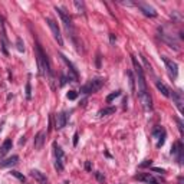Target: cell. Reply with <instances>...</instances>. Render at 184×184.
<instances>
[{
	"label": "cell",
	"mask_w": 184,
	"mask_h": 184,
	"mask_svg": "<svg viewBox=\"0 0 184 184\" xmlns=\"http://www.w3.org/2000/svg\"><path fill=\"white\" fill-rule=\"evenodd\" d=\"M46 23H48V26H49L53 37H55L56 42L59 43V46H63V37H62V33H61V29H59L58 23H56L55 20H52L50 17H46Z\"/></svg>",
	"instance_id": "5"
},
{
	"label": "cell",
	"mask_w": 184,
	"mask_h": 184,
	"mask_svg": "<svg viewBox=\"0 0 184 184\" xmlns=\"http://www.w3.org/2000/svg\"><path fill=\"white\" fill-rule=\"evenodd\" d=\"M66 97H68V99H76V98H78V92H75V91H69Z\"/></svg>",
	"instance_id": "29"
},
{
	"label": "cell",
	"mask_w": 184,
	"mask_h": 184,
	"mask_svg": "<svg viewBox=\"0 0 184 184\" xmlns=\"http://www.w3.org/2000/svg\"><path fill=\"white\" fill-rule=\"evenodd\" d=\"M155 86H157V89H158V91H160L164 97H167V98L170 97L171 91H170V89H168V86H166V85L163 84L161 81H157V82H155Z\"/></svg>",
	"instance_id": "20"
},
{
	"label": "cell",
	"mask_w": 184,
	"mask_h": 184,
	"mask_svg": "<svg viewBox=\"0 0 184 184\" xmlns=\"http://www.w3.org/2000/svg\"><path fill=\"white\" fill-rule=\"evenodd\" d=\"M25 141H26V138H25V137H22V138H20V144H25Z\"/></svg>",
	"instance_id": "38"
},
{
	"label": "cell",
	"mask_w": 184,
	"mask_h": 184,
	"mask_svg": "<svg viewBox=\"0 0 184 184\" xmlns=\"http://www.w3.org/2000/svg\"><path fill=\"white\" fill-rule=\"evenodd\" d=\"M137 6L140 7V10L142 12V15L147 17H155L157 16V12H155V9L154 7H151L150 4H147V3H137Z\"/></svg>",
	"instance_id": "10"
},
{
	"label": "cell",
	"mask_w": 184,
	"mask_h": 184,
	"mask_svg": "<svg viewBox=\"0 0 184 184\" xmlns=\"http://www.w3.org/2000/svg\"><path fill=\"white\" fill-rule=\"evenodd\" d=\"M26 98H27V99L32 98V88H30V82H26Z\"/></svg>",
	"instance_id": "27"
},
{
	"label": "cell",
	"mask_w": 184,
	"mask_h": 184,
	"mask_svg": "<svg viewBox=\"0 0 184 184\" xmlns=\"http://www.w3.org/2000/svg\"><path fill=\"white\" fill-rule=\"evenodd\" d=\"M183 151H184V147H183V142H181V141L174 142V145L171 147V154H176V155H177L178 164H183Z\"/></svg>",
	"instance_id": "9"
},
{
	"label": "cell",
	"mask_w": 184,
	"mask_h": 184,
	"mask_svg": "<svg viewBox=\"0 0 184 184\" xmlns=\"http://www.w3.org/2000/svg\"><path fill=\"white\" fill-rule=\"evenodd\" d=\"M104 79L102 78H95V79H92V81H89L88 84H85L81 86V89H79V92L81 94H84V95H88V94H94V92H97V91H99L101 86L104 85Z\"/></svg>",
	"instance_id": "3"
},
{
	"label": "cell",
	"mask_w": 184,
	"mask_h": 184,
	"mask_svg": "<svg viewBox=\"0 0 184 184\" xmlns=\"http://www.w3.org/2000/svg\"><path fill=\"white\" fill-rule=\"evenodd\" d=\"M55 10L58 12V15L61 16V19H62V22H63V25L66 26V29L69 30V29H72V19L69 17V15H68L65 10H62V9H59V7H55Z\"/></svg>",
	"instance_id": "14"
},
{
	"label": "cell",
	"mask_w": 184,
	"mask_h": 184,
	"mask_svg": "<svg viewBox=\"0 0 184 184\" xmlns=\"http://www.w3.org/2000/svg\"><path fill=\"white\" fill-rule=\"evenodd\" d=\"M66 122H68V117L65 112L56 114V117H55V128H56V130L65 128V127H66Z\"/></svg>",
	"instance_id": "11"
},
{
	"label": "cell",
	"mask_w": 184,
	"mask_h": 184,
	"mask_svg": "<svg viewBox=\"0 0 184 184\" xmlns=\"http://www.w3.org/2000/svg\"><path fill=\"white\" fill-rule=\"evenodd\" d=\"M163 61H164V63H166V66H167V70H168V73H170V76H171L173 79H176V78L178 76V65H177L174 61L166 58V56H163Z\"/></svg>",
	"instance_id": "8"
},
{
	"label": "cell",
	"mask_w": 184,
	"mask_h": 184,
	"mask_svg": "<svg viewBox=\"0 0 184 184\" xmlns=\"http://www.w3.org/2000/svg\"><path fill=\"white\" fill-rule=\"evenodd\" d=\"M66 82H68V78L65 76V75H62V76H61V86H63Z\"/></svg>",
	"instance_id": "32"
},
{
	"label": "cell",
	"mask_w": 184,
	"mask_h": 184,
	"mask_svg": "<svg viewBox=\"0 0 184 184\" xmlns=\"http://www.w3.org/2000/svg\"><path fill=\"white\" fill-rule=\"evenodd\" d=\"M78 140H79V134H78V133H75V134H73V147H76V145H78Z\"/></svg>",
	"instance_id": "31"
},
{
	"label": "cell",
	"mask_w": 184,
	"mask_h": 184,
	"mask_svg": "<svg viewBox=\"0 0 184 184\" xmlns=\"http://www.w3.org/2000/svg\"><path fill=\"white\" fill-rule=\"evenodd\" d=\"M59 56H61V59L63 61V63H65V65H66V66L69 68V75L66 76V78H68V81H72V82H76L79 76H78V70H76V68H75V65H73V63H72V62H70V61L68 59V58L65 56V55H63V53H59Z\"/></svg>",
	"instance_id": "6"
},
{
	"label": "cell",
	"mask_w": 184,
	"mask_h": 184,
	"mask_svg": "<svg viewBox=\"0 0 184 184\" xmlns=\"http://www.w3.org/2000/svg\"><path fill=\"white\" fill-rule=\"evenodd\" d=\"M17 160H19V157H17V155H12V157H9V158H6V160H1V161H0V167L4 168V167L15 166V164L17 163Z\"/></svg>",
	"instance_id": "18"
},
{
	"label": "cell",
	"mask_w": 184,
	"mask_h": 184,
	"mask_svg": "<svg viewBox=\"0 0 184 184\" xmlns=\"http://www.w3.org/2000/svg\"><path fill=\"white\" fill-rule=\"evenodd\" d=\"M115 112V108L114 106H108V108H102L98 111V117H106V115H111V114H114Z\"/></svg>",
	"instance_id": "21"
},
{
	"label": "cell",
	"mask_w": 184,
	"mask_h": 184,
	"mask_svg": "<svg viewBox=\"0 0 184 184\" xmlns=\"http://www.w3.org/2000/svg\"><path fill=\"white\" fill-rule=\"evenodd\" d=\"M148 184H158V183H157L155 180H152V181H151V183H148Z\"/></svg>",
	"instance_id": "39"
},
{
	"label": "cell",
	"mask_w": 184,
	"mask_h": 184,
	"mask_svg": "<svg viewBox=\"0 0 184 184\" xmlns=\"http://www.w3.org/2000/svg\"><path fill=\"white\" fill-rule=\"evenodd\" d=\"M10 174H12V176H13V177H16L17 180H20V181H22V183H23V181H25V180H26V178H25V176H23V174H20V173H19V171H15V170H13V171H10Z\"/></svg>",
	"instance_id": "25"
},
{
	"label": "cell",
	"mask_w": 184,
	"mask_h": 184,
	"mask_svg": "<svg viewBox=\"0 0 184 184\" xmlns=\"http://www.w3.org/2000/svg\"><path fill=\"white\" fill-rule=\"evenodd\" d=\"M12 147H13V142H12V140L10 138H7V140H4V142L0 145V158H3L9 151L12 150Z\"/></svg>",
	"instance_id": "17"
},
{
	"label": "cell",
	"mask_w": 184,
	"mask_h": 184,
	"mask_svg": "<svg viewBox=\"0 0 184 184\" xmlns=\"http://www.w3.org/2000/svg\"><path fill=\"white\" fill-rule=\"evenodd\" d=\"M95 177H97V178H98L99 181H104V180H105V177H104V176H102L101 173H95Z\"/></svg>",
	"instance_id": "33"
},
{
	"label": "cell",
	"mask_w": 184,
	"mask_h": 184,
	"mask_svg": "<svg viewBox=\"0 0 184 184\" xmlns=\"http://www.w3.org/2000/svg\"><path fill=\"white\" fill-rule=\"evenodd\" d=\"M53 152H55V158H56L55 160V168L58 171H62L65 167V152L56 142H53Z\"/></svg>",
	"instance_id": "4"
},
{
	"label": "cell",
	"mask_w": 184,
	"mask_h": 184,
	"mask_svg": "<svg viewBox=\"0 0 184 184\" xmlns=\"http://www.w3.org/2000/svg\"><path fill=\"white\" fill-rule=\"evenodd\" d=\"M170 97L173 98V102L176 104V106L178 108V111L180 112H183V94H181V91H176V92H173V94H170Z\"/></svg>",
	"instance_id": "12"
},
{
	"label": "cell",
	"mask_w": 184,
	"mask_h": 184,
	"mask_svg": "<svg viewBox=\"0 0 184 184\" xmlns=\"http://www.w3.org/2000/svg\"><path fill=\"white\" fill-rule=\"evenodd\" d=\"M135 180H138V181H144V183L148 184L154 180V177L151 176L150 173H142V174H137V176H135Z\"/></svg>",
	"instance_id": "19"
},
{
	"label": "cell",
	"mask_w": 184,
	"mask_h": 184,
	"mask_svg": "<svg viewBox=\"0 0 184 184\" xmlns=\"http://www.w3.org/2000/svg\"><path fill=\"white\" fill-rule=\"evenodd\" d=\"M85 168H86L88 171H91V163H89V161H86V164H85Z\"/></svg>",
	"instance_id": "36"
},
{
	"label": "cell",
	"mask_w": 184,
	"mask_h": 184,
	"mask_svg": "<svg viewBox=\"0 0 184 184\" xmlns=\"http://www.w3.org/2000/svg\"><path fill=\"white\" fill-rule=\"evenodd\" d=\"M131 61H133V66H134L135 70V76H137V82H138V95H145L148 94V89H147V82H145V75H144V69L142 66L138 63L137 58L135 56H131Z\"/></svg>",
	"instance_id": "2"
},
{
	"label": "cell",
	"mask_w": 184,
	"mask_h": 184,
	"mask_svg": "<svg viewBox=\"0 0 184 184\" xmlns=\"http://www.w3.org/2000/svg\"><path fill=\"white\" fill-rule=\"evenodd\" d=\"M16 46H17V50H19V52H25V43H23V40H22L20 37L16 39Z\"/></svg>",
	"instance_id": "26"
},
{
	"label": "cell",
	"mask_w": 184,
	"mask_h": 184,
	"mask_svg": "<svg viewBox=\"0 0 184 184\" xmlns=\"http://www.w3.org/2000/svg\"><path fill=\"white\" fill-rule=\"evenodd\" d=\"M97 66H98V68L101 66V55H99V53L97 55Z\"/></svg>",
	"instance_id": "35"
},
{
	"label": "cell",
	"mask_w": 184,
	"mask_h": 184,
	"mask_svg": "<svg viewBox=\"0 0 184 184\" xmlns=\"http://www.w3.org/2000/svg\"><path fill=\"white\" fill-rule=\"evenodd\" d=\"M176 121H177V125H178V131H180V134L181 137L184 135V128H183V121L180 119V118H176Z\"/></svg>",
	"instance_id": "28"
},
{
	"label": "cell",
	"mask_w": 184,
	"mask_h": 184,
	"mask_svg": "<svg viewBox=\"0 0 184 184\" xmlns=\"http://www.w3.org/2000/svg\"><path fill=\"white\" fill-rule=\"evenodd\" d=\"M36 56H37V68H39V73L40 76H45V78H49V84L52 88H55L53 85V73H52V69H50V63L48 56L43 53V50L40 48V45L36 46Z\"/></svg>",
	"instance_id": "1"
},
{
	"label": "cell",
	"mask_w": 184,
	"mask_h": 184,
	"mask_svg": "<svg viewBox=\"0 0 184 184\" xmlns=\"http://www.w3.org/2000/svg\"><path fill=\"white\" fill-rule=\"evenodd\" d=\"M119 95H121V91H119V89H118V91H114L112 94H109V95L106 97V102H112V101L115 99V98H118Z\"/></svg>",
	"instance_id": "23"
},
{
	"label": "cell",
	"mask_w": 184,
	"mask_h": 184,
	"mask_svg": "<svg viewBox=\"0 0 184 184\" xmlns=\"http://www.w3.org/2000/svg\"><path fill=\"white\" fill-rule=\"evenodd\" d=\"M160 39L164 42V43H167L170 48H174L176 50H178V40L176 39V36L171 33H166L163 29H160Z\"/></svg>",
	"instance_id": "7"
},
{
	"label": "cell",
	"mask_w": 184,
	"mask_h": 184,
	"mask_svg": "<svg viewBox=\"0 0 184 184\" xmlns=\"http://www.w3.org/2000/svg\"><path fill=\"white\" fill-rule=\"evenodd\" d=\"M45 141H46V133L45 131H39L36 134V137H35V150H37V151L42 150Z\"/></svg>",
	"instance_id": "15"
},
{
	"label": "cell",
	"mask_w": 184,
	"mask_h": 184,
	"mask_svg": "<svg viewBox=\"0 0 184 184\" xmlns=\"http://www.w3.org/2000/svg\"><path fill=\"white\" fill-rule=\"evenodd\" d=\"M152 135L158 138V142H157V148H161V147L164 145V142H166V131H164V130H163L161 127H158V128H155V130H154Z\"/></svg>",
	"instance_id": "13"
},
{
	"label": "cell",
	"mask_w": 184,
	"mask_h": 184,
	"mask_svg": "<svg viewBox=\"0 0 184 184\" xmlns=\"http://www.w3.org/2000/svg\"><path fill=\"white\" fill-rule=\"evenodd\" d=\"M30 176H32L39 184H48L46 176H45L42 171H39V170H32V171H30Z\"/></svg>",
	"instance_id": "16"
},
{
	"label": "cell",
	"mask_w": 184,
	"mask_h": 184,
	"mask_svg": "<svg viewBox=\"0 0 184 184\" xmlns=\"http://www.w3.org/2000/svg\"><path fill=\"white\" fill-rule=\"evenodd\" d=\"M127 75H128V78H130V86H131V91L134 92V91H135V79H134V75H133V72H131V70H128V72H127Z\"/></svg>",
	"instance_id": "24"
},
{
	"label": "cell",
	"mask_w": 184,
	"mask_h": 184,
	"mask_svg": "<svg viewBox=\"0 0 184 184\" xmlns=\"http://www.w3.org/2000/svg\"><path fill=\"white\" fill-rule=\"evenodd\" d=\"M115 40H117V36H115L114 33H111V35H109V42H111V43H114Z\"/></svg>",
	"instance_id": "34"
},
{
	"label": "cell",
	"mask_w": 184,
	"mask_h": 184,
	"mask_svg": "<svg viewBox=\"0 0 184 184\" xmlns=\"http://www.w3.org/2000/svg\"><path fill=\"white\" fill-rule=\"evenodd\" d=\"M154 171H157V173H164V170H160V168H152Z\"/></svg>",
	"instance_id": "37"
},
{
	"label": "cell",
	"mask_w": 184,
	"mask_h": 184,
	"mask_svg": "<svg viewBox=\"0 0 184 184\" xmlns=\"http://www.w3.org/2000/svg\"><path fill=\"white\" fill-rule=\"evenodd\" d=\"M152 164V160H144V163H141L138 167L140 168H144V167H148V166H151Z\"/></svg>",
	"instance_id": "30"
},
{
	"label": "cell",
	"mask_w": 184,
	"mask_h": 184,
	"mask_svg": "<svg viewBox=\"0 0 184 184\" xmlns=\"http://www.w3.org/2000/svg\"><path fill=\"white\" fill-rule=\"evenodd\" d=\"M73 6L76 7L78 13H82V15H85V4H84V1H79V0H75V1H73Z\"/></svg>",
	"instance_id": "22"
}]
</instances>
